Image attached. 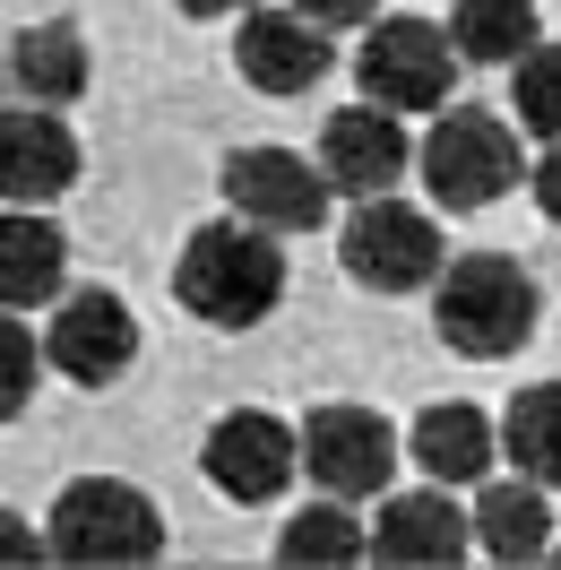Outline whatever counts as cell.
I'll return each instance as SVG.
<instances>
[{
	"instance_id": "1",
	"label": "cell",
	"mask_w": 561,
	"mask_h": 570,
	"mask_svg": "<svg viewBox=\"0 0 561 570\" xmlns=\"http://www.w3.org/2000/svg\"><path fill=\"white\" fill-rule=\"evenodd\" d=\"M174 294L190 321L208 328H259L268 312L285 303V250L268 225L250 216H216L181 243V268H174Z\"/></svg>"
},
{
	"instance_id": "2",
	"label": "cell",
	"mask_w": 561,
	"mask_h": 570,
	"mask_svg": "<svg viewBox=\"0 0 561 570\" xmlns=\"http://www.w3.org/2000/svg\"><path fill=\"white\" fill-rule=\"evenodd\" d=\"M432 321L450 337V355L501 363L535 337V277H526L519 259H501V250H466L432 285Z\"/></svg>"
},
{
	"instance_id": "3",
	"label": "cell",
	"mask_w": 561,
	"mask_h": 570,
	"mask_svg": "<svg viewBox=\"0 0 561 570\" xmlns=\"http://www.w3.org/2000/svg\"><path fill=\"white\" fill-rule=\"evenodd\" d=\"M52 562H87V570H139L165 553V519H156V501L139 484H121V475H87L70 493L52 501Z\"/></svg>"
},
{
	"instance_id": "4",
	"label": "cell",
	"mask_w": 561,
	"mask_h": 570,
	"mask_svg": "<svg viewBox=\"0 0 561 570\" xmlns=\"http://www.w3.org/2000/svg\"><path fill=\"white\" fill-rule=\"evenodd\" d=\"M457 52L450 27H432V18H372L363 27V52H354V70H363V96L388 112H432L450 105L457 87Z\"/></svg>"
},
{
	"instance_id": "5",
	"label": "cell",
	"mask_w": 561,
	"mask_h": 570,
	"mask_svg": "<svg viewBox=\"0 0 561 570\" xmlns=\"http://www.w3.org/2000/svg\"><path fill=\"white\" fill-rule=\"evenodd\" d=\"M423 181H432V208H492L510 181H526L519 130L492 112H441L423 139Z\"/></svg>"
},
{
	"instance_id": "6",
	"label": "cell",
	"mask_w": 561,
	"mask_h": 570,
	"mask_svg": "<svg viewBox=\"0 0 561 570\" xmlns=\"http://www.w3.org/2000/svg\"><path fill=\"white\" fill-rule=\"evenodd\" d=\"M337 259H346L354 285H372V294H415V285H432L450 259H441V225L423 208H406V199H354L346 216V243H337Z\"/></svg>"
},
{
	"instance_id": "7",
	"label": "cell",
	"mask_w": 561,
	"mask_h": 570,
	"mask_svg": "<svg viewBox=\"0 0 561 570\" xmlns=\"http://www.w3.org/2000/svg\"><path fill=\"white\" fill-rule=\"evenodd\" d=\"M328 190H337V181L319 174V156L303 165L294 147H234V156H225V199H234V216L268 225V234H312L319 216H328Z\"/></svg>"
},
{
	"instance_id": "8",
	"label": "cell",
	"mask_w": 561,
	"mask_h": 570,
	"mask_svg": "<svg viewBox=\"0 0 561 570\" xmlns=\"http://www.w3.org/2000/svg\"><path fill=\"white\" fill-rule=\"evenodd\" d=\"M130 355H139V321H130V303H121V294H105V285L61 294V312H52V328H43V363H52L61 381L105 390V381L130 372Z\"/></svg>"
},
{
	"instance_id": "9",
	"label": "cell",
	"mask_w": 561,
	"mask_h": 570,
	"mask_svg": "<svg viewBox=\"0 0 561 570\" xmlns=\"http://www.w3.org/2000/svg\"><path fill=\"white\" fill-rule=\"evenodd\" d=\"M303 475L337 501H363V493H388L397 475V432L372 415V406H319L303 424Z\"/></svg>"
},
{
	"instance_id": "10",
	"label": "cell",
	"mask_w": 561,
	"mask_h": 570,
	"mask_svg": "<svg viewBox=\"0 0 561 570\" xmlns=\"http://www.w3.org/2000/svg\"><path fill=\"white\" fill-rule=\"evenodd\" d=\"M199 466H208V484L225 501H277L285 484H294V466H303V441L277 424V415H259V406H243V415H225V424L208 432V450H199Z\"/></svg>"
},
{
	"instance_id": "11",
	"label": "cell",
	"mask_w": 561,
	"mask_h": 570,
	"mask_svg": "<svg viewBox=\"0 0 561 570\" xmlns=\"http://www.w3.org/2000/svg\"><path fill=\"white\" fill-rule=\"evenodd\" d=\"M234 61L259 96H303L328 78V27L312 9H243V36H234Z\"/></svg>"
},
{
	"instance_id": "12",
	"label": "cell",
	"mask_w": 561,
	"mask_h": 570,
	"mask_svg": "<svg viewBox=\"0 0 561 570\" xmlns=\"http://www.w3.org/2000/svg\"><path fill=\"white\" fill-rule=\"evenodd\" d=\"M70 181H78V139L61 121V105L0 112V199L9 208H52Z\"/></svg>"
},
{
	"instance_id": "13",
	"label": "cell",
	"mask_w": 561,
	"mask_h": 570,
	"mask_svg": "<svg viewBox=\"0 0 561 570\" xmlns=\"http://www.w3.org/2000/svg\"><path fill=\"white\" fill-rule=\"evenodd\" d=\"M406 130H397V112L388 105H363L354 112H328V130H319V174L337 181L346 199H381V190H397V174H406Z\"/></svg>"
},
{
	"instance_id": "14",
	"label": "cell",
	"mask_w": 561,
	"mask_h": 570,
	"mask_svg": "<svg viewBox=\"0 0 561 570\" xmlns=\"http://www.w3.org/2000/svg\"><path fill=\"white\" fill-rule=\"evenodd\" d=\"M475 544V519L457 510L441 484H423V493H397L381 510V528H372V562H388V570H450L457 553Z\"/></svg>"
},
{
	"instance_id": "15",
	"label": "cell",
	"mask_w": 561,
	"mask_h": 570,
	"mask_svg": "<svg viewBox=\"0 0 561 570\" xmlns=\"http://www.w3.org/2000/svg\"><path fill=\"white\" fill-rule=\"evenodd\" d=\"M70 277V243L43 208H9L0 216V312H36L52 303Z\"/></svg>"
},
{
	"instance_id": "16",
	"label": "cell",
	"mask_w": 561,
	"mask_h": 570,
	"mask_svg": "<svg viewBox=\"0 0 561 570\" xmlns=\"http://www.w3.org/2000/svg\"><path fill=\"white\" fill-rule=\"evenodd\" d=\"M475 553H492V562H544L553 553V510H544L535 475L475 493Z\"/></svg>"
},
{
	"instance_id": "17",
	"label": "cell",
	"mask_w": 561,
	"mask_h": 570,
	"mask_svg": "<svg viewBox=\"0 0 561 570\" xmlns=\"http://www.w3.org/2000/svg\"><path fill=\"white\" fill-rule=\"evenodd\" d=\"M9 78H18L27 105H78L87 96V36H78L70 18L27 27V36L9 43Z\"/></svg>"
},
{
	"instance_id": "18",
	"label": "cell",
	"mask_w": 561,
	"mask_h": 570,
	"mask_svg": "<svg viewBox=\"0 0 561 570\" xmlns=\"http://www.w3.org/2000/svg\"><path fill=\"white\" fill-rule=\"evenodd\" d=\"M415 466L432 484H484L492 475V415L484 406H423L415 415Z\"/></svg>"
},
{
	"instance_id": "19",
	"label": "cell",
	"mask_w": 561,
	"mask_h": 570,
	"mask_svg": "<svg viewBox=\"0 0 561 570\" xmlns=\"http://www.w3.org/2000/svg\"><path fill=\"white\" fill-rule=\"evenodd\" d=\"M450 43L466 52V61H484V70L526 61V52H535V0H457L450 9Z\"/></svg>"
},
{
	"instance_id": "20",
	"label": "cell",
	"mask_w": 561,
	"mask_h": 570,
	"mask_svg": "<svg viewBox=\"0 0 561 570\" xmlns=\"http://www.w3.org/2000/svg\"><path fill=\"white\" fill-rule=\"evenodd\" d=\"M501 450L519 475H535L544 493H561V390H519L501 415Z\"/></svg>"
},
{
	"instance_id": "21",
	"label": "cell",
	"mask_w": 561,
	"mask_h": 570,
	"mask_svg": "<svg viewBox=\"0 0 561 570\" xmlns=\"http://www.w3.org/2000/svg\"><path fill=\"white\" fill-rule=\"evenodd\" d=\"M277 562H294V570H337V562H363V528L346 519V501L328 493L319 510H294V528L277 535Z\"/></svg>"
},
{
	"instance_id": "22",
	"label": "cell",
	"mask_w": 561,
	"mask_h": 570,
	"mask_svg": "<svg viewBox=\"0 0 561 570\" xmlns=\"http://www.w3.org/2000/svg\"><path fill=\"white\" fill-rule=\"evenodd\" d=\"M510 112H519V130H526V139H561V43H535V52L519 61Z\"/></svg>"
},
{
	"instance_id": "23",
	"label": "cell",
	"mask_w": 561,
	"mask_h": 570,
	"mask_svg": "<svg viewBox=\"0 0 561 570\" xmlns=\"http://www.w3.org/2000/svg\"><path fill=\"white\" fill-rule=\"evenodd\" d=\"M36 372H43V346L27 337V321H9V312H0V424H18V415H27Z\"/></svg>"
},
{
	"instance_id": "24",
	"label": "cell",
	"mask_w": 561,
	"mask_h": 570,
	"mask_svg": "<svg viewBox=\"0 0 561 570\" xmlns=\"http://www.w3.org/2000/svg\"><path fill=\"white\" fill-rule=\"evenodd\" d=\"M43 553H52V535H36L18 510H0V570L9 562H43Z\"/></svg>"
},
{
	"instance_id": "25",
	"label": "cell",
	"mask_w": 561,
	"mask_h": 570,
	"mask_svg": "<svg viewBox=\"0 0 561 570\" xmlns=\"http://www.w3.org/2000/svg\"><path fill=\"white\" fill-rule=\"evenodd\" d=\"M294 9H312L319 27H372L381 18V0H294Z\"/></svg>"
},
{
	"instance_id": "26",
	"label": "cell",
	"mask_w": 561,
	"mask_h": 570,
	"mask_svg": "<svg viewBox=\"0 0 561 570\" xmlns=\"http://www.w3.org/2000/svg\"><path fill=\"white\" fill-rule=\"evenodd\" d=\"M526 181H535V208H544V216L561 225V139H544V165H535Z\"/></svg>"
},
{
	"instance_id": "27",
	"label": "cell",
	"mask_w": 561,
	"mask_h": 570,
	"mask_svg": "<svg viewBox=\"0 0 561 570\" xmlns=\"http://www.w3.org/2000/svg\"><path fill=\"white\" fill-rule=\"evenodd\" d=\"M174 9H190V18H225V9H259V0H174Z\"/></svg>"
}]
</instances>
